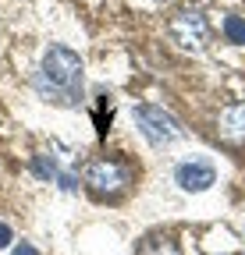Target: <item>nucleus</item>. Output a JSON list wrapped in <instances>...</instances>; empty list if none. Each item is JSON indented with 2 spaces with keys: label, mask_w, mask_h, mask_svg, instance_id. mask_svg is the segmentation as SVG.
I'll return each mask as SVG.
<instances>
[{
  "label": "nucleus",
  "mask_w": 245,
  "mask_h": 255,
  "mask_svg": "<svg viewBox=\"0 0 245 255\" xmlns=\"http://www.w3.org/2000/svg\"><path fill=\"white\" fill-rule=\"evenodd\" d=\"M36 92L46 103L75 107L82 100V57L68 46H50L36 75Z\"/></svg>",
  "instance_id": "obj_1"
},
{
  "label": "nucleus",
  "mask_w": 245,
  "mask_h": 255,
  "mask_svg": "<svg viewBox=\"0 0 245 255\" xmlns=\"http://www.w3.org/2000/svg\"><path fill=\"white\" fill-rule=\"evenodd\" d=\"M135 124H139V131H142V138L149 145H171V142L181 138L178 117H171L164 107H153V103L135 107Z\"/></svg>",
  "instance_id": "obj_2"
},
{
  "label": "nucleus",
  "mask_w": 245,
  "mask_h": 255,
  "mask_svg": "<svg viewBox=\"0 0 245 255\" xmlns=\"http://www.w3.org/2000/svg\"><path fill=\"white\" fill-rule=\"evenodd\" d=\"M167 32H171V39H174L181 50H203L206 39H210V25H206L203 11H196V7L178 11V14L171 18Z\"/></svg>",
  "instance_id": "obj_3"
},
{
  "label": "nucleus",
  "mask_w": 245,
  "mask_h": 255,
  "mask_svg": "<svg viewBox=\"0 0 245 255\" xmlns=\"http://www.w3.org/2000/svg\"><path fill=\"white\" fill-rule=\"evenodd\" d=\"M132 181L128 167L117 163V159H93L85 170V184L96 191V195H117V191H125V184Z\"/></svg>",
  "instance_id": "obj_4"
},
{
  "label": "nucleus",
  "mask_w": 245,
  "mask_h": 255,
  "mask_svg": "<svg viewBox=\"0 0 245 255\" xmlns=\"http://www.w3.org/2000/svg\"><path fill=\"white\" fill-rule=\"evenodd\" d=\"M174 181L185 191H206L213 181H217V167H213L210 159H203V156H192V159L174 167Z\"/></svg>",
  "instance_id": "obj_5"
},
{
  "label": "nucleus",
  "mask_w": 245,
  "mask_h": 255,
  "mask_svg": "<svg viewBox=\"0 0 245 255\" xmlns=\"http://www.w3.org/2000/svg\"><path fill=\"white\" fill-rule=\"evenodd\" d=\"M217 135L231 145H242L245 142V103H231L221 110L217 117Z\"/></svg>",
  "instance_id": "obj_6"
},
{
  "label": "nucleus",
  "mask_w": 245,
  "mask_h": 255,
  "mask_svg": "<svg viewBox=\"0 0 245 255\" xmlns=\"http://www.w3.org/2000/svg\"><path fill=\"white\" fill-rule=\"evenodd\" d=\"M224 36H228V43L245 46V18L242 14H228L224 18Z\"/></svg>",
  "instance_id": "obj_7"
},
{
  "label": "nucleus",
  "mask_w": 245,
  "mask_h": 255,
  "mask_svg": "<svg viewBox=\"0 0 245 255\" xmlns=\"http://www.w3.org/2000/svg\"><path fill=\"white\" fill-rule=\"evenodd\" d=\"M32 170H36V177L50 181V177H57V159L46 156V152H39V156H32Z\"/></svg>",
  "instance_id": "obj_8"
},
{
  "label": "nucleus",
  "mask_w": 245,
  "mask_h": 255,
  "mask_svg": "<svg viewBox=\"0 0 245 255\" xmlns=\"http://www.w3.org/2000/svg\"><path fill=\"white\" fill-rule=\"evenodd\" d=\"M57 181H60V188H64V191H75V188H78V177H75V174H57Z\"/></svg>",
  "instance_id": "obj_9"
},
{
  "label": "nucleus",
  "mask_w": 245,
  "mask_h": 255,
  "mask_svg": "<svg viewBox=\"0 0 245 255\" xmlns=\"http://www.w3.org/2000/svg\"><path fill=\"white\" fill-rule=\"evenodd\" d=\"M11 241H14V231L7 227V223H0V248H7Z\"/></svg>",
  "instance_id": "obj_10"
},
{
  "label": "nucleus",
  "mask_w": 245,
  "mask_h": 255,
  "mask_svg": "<svg viewBox=\"0 0 245 255\" xmlns=\"http://www.w3.org/2000/svg\"><path fill=\"white\" fill-rule=\"evenodd\" d=\"M11 255H39V252L28 245V241H21V245H14V252H11Z\"/></svg>",
  "instance_id": "obj_11"
}]
</instances>
